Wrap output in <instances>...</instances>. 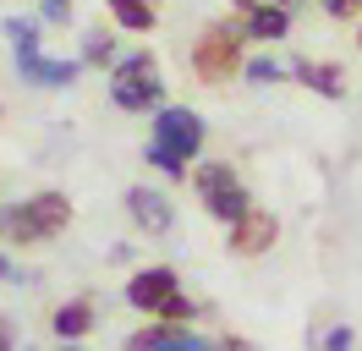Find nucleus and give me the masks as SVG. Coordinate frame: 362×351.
Returning <instances> with one entry per match:
<instances>
[{
  "mask_svg": "<svg viewBox=\"0 0 362 351\" xmlns=\"http://www.w3.org/2000/svg\"><path fill=\"white\" fill-rule=\"evenodd\" d=\"M198 149H204V115L198 110H181V105H165L154 115V137H148L143 159L159 165L165 176H181Z\"/></svg>",
  "mask_w": 362,
  "mask_h": 351,
  "instance_id": "f257e3e1",
  "label": "nucleus"
},
{
  "mask_svg": "<svg viewBox=\"0 0 362 351\" xmlns=\"http://www.w3.org/2000/svg\"><path fill=\"white\" fill-rule=\"evenodd\" d=\"M66 225H71L66 192H33L11 209H0V236L11 241H45V236H61Z\"/></svg>",
  "mask_w": 362,
  "mask_h": 351,
  "instance_id": "f03ea898",
  "label": "nucleus"
},
{
  "mask_svg": "<svg viewBox=\"0 0 362 351\" xmlns=\"http://www.w3.org/2000/svg\"><path fill=\"white\" fill-rule=\"evenodd\" d=\"M192 187H198V197H204V209L220 225H236V219H247L252 214V203H247V187H242V176L230 171V165H204V171L192 176Z\"/></svg>",
  "mask_w": 362,
  "mask_h": 351,
  "instance_id": "7ed1b4c3",
  "label": "nucleus"
},
{
  "mask_svg": "<svg viewBox=\"0 0 362 351\" xmlns=\"http://www.w3.org/2000/svg\"><path fill=\"white\" fill-rule=\"evenodd\" d=\"M110 99L121 110H148L165 99V83L154 77V55H127V61L115 66V77H110Z\"/></svg>",
  "mask_w": 362,
  "mask_h": 351,
  "instance_id": "20e7f679",
  "label": "nucleus"
},
{
  "mask_svg": "<svg viewBox=\"0 0 362 351\" xmlns=\"http://www.w3.org/2000/svg\"><path fill=\"white\" fill-rule=\"evenodd\" d=\"M192 66H198L204 83H226L242 66V33L236 28H204L198 44H192Z\"/></svg>",
  "mask_w": 362,
  "mask_h": 351,
  "instance_id": "39448f33",
  "label": "nucleus"
},
{
  "mask_svg": "<svg viewBox=\"0 0 362 351\" xmlns=\"http://www.w3.org/2000/svg\"><path fill=\"white\" fill-rule=\"evenodd\" d=\"M181 291H176V269H143V275H132L127 280V302L132 307H143V313H165V307L176 302Z\"/></svg>",
  "mask_w": 362,
  "mask_h": 351,
  "instance_id": "423d86ee",
  "label": "nucleus"
},
{
  "mask_svg": "<svg viewBox=\"0 0 362 351\" xmlns=\"http://www.w3.org/2000/svg\"><path fill=\"white\" fill-rule=\"evenodd\" d=\"M274 236H280L274 214L252 209L247 219H236V225H230V253H242V258H258V253H269V247H274Z\"/></svg>",
  "mask_w": 362,
  "mask_h": 351,
  "instance_id": "0eeeda50",
  "label": "nucleus"
},
{
  "mask_svg": "<svg viewBox=\"0 0 362 351\" xmlns=\"http://www.w3.org/2000/svg\"><path fill=\"white\" fill-rule=\"evenodd\" d=\"M127 351H214V346H209L204 335L181 329V324H154V329H137L132 340H127Z\"/></svg>",
  "mask_w": 362,
  "mask_h": 351,
  "instance_id": "6e6552de",
  "label": "nucleus"
},
{
  "mask_svg": "<svg viewBox=\"0 0 362 351\" xmlns=\"http://www.w3.org/2000/svg\"><path fill=\"white\" fill-rule=\"evenodd\" d=\"M127 209H132V219L148 231V236H165L170 219H176V214H170V197L154 192V187H132V192H127Z\"/></svg>",
  "mask_w": 362,
  "mask_h": 351,
  "instance_id": "1a4fd4ad",
  "label": "nucleus"
},
{
  "mask_svg": "<svg viewBox=\"0 0 362 351\" xmlns=\"http://www.w3.org/2000/svg\"><path fill=\"white\" fill-rule=\"evenodd\" d=\"M242 6V33L247 39H286V28H291V17H286V6H274V0H236Z\"/></svg>",
  "mask_w": 362,
  "mask_h": 351,
  "instance_id": "9d476101",
  "label": "nucleus"
},
{
  "mask_svg": "<svg viewBox=\"0 0 362 351\" xmlns=\"http://www.w3.org/2000/svg\"><path fill=\"white\" fill-rule=\"evenodd\" d=\"M17 71H23L28 83H45V88H66L71 77H77V61H45L39 50H28V55H17Z\"/></svg>",
  "mask_w": 362,
  "mask_h": 351,
  "instance_id": "9b49d317",
  "label": "nucleus"
},
{
  "mask_svg": "<svg viewBox=\"0 0 362 351\" xmlns=\"http://www.w3.org/2000/svg\"><path fill=\"white\" fill-rule=\"evenodd\" d=\"M302 83L313 88V93H324V99H340L346 93V77H340V66H324V61H296L291 66Z\"/></svg>",
  "mask_w": 362,
  "mask_h": 351,
  "instance_id": "f8f14e48",
  "label": "nucleus"
},
{
  "mask_svg": "<svg viewBox=\"0 0 362 351\" xmlns=\"http://www.w3.org/2000/svg\"><path fill=\"white\" fill-rule=\"evenodd\" d=\"M49 329H55L61 340H77V335H88V329H93V307L88 302H66L55 318H49Z\"/></svg>",
  "mask_w": 362,
  "mask_h": 351,
  "instance_id": "ddd939ff",
  "label": "nucleus"
},
{
  "mask_svg": "<svg viewBox=\"0 0 362 351\" xmlns=\"http://www.w3.org/2000/svg\"><path fill=\"white\" fill-rule=\"evenodd\" d=\"M110 17L132 33H148L154 28V0H110Z\"/></svg>",
  "mask_w": 362,
  "mask_h": 351,
  "instance_id": "4468645a",
  "label": "nucleus"
},
{
  "mask_svg": "<svg viewBox=\"0 0 362 351\" xmlns=\"http://www.w3.org/2000/svg\"><path fill=\"white\" fill-rule=\"evenodd\" d=\"M280 71H286V66H280V61H269V55H264V61H247V83H274Z\"/></svg>",
  "mask_w": 362,
  "mask_h": 351,
  "instance_id": "2eb2a0df",
  "label": "nucleus"
},
{
  "mask_svg": "<svg viewBox=\"0 0 362 351\" xmlns=\"http://www.w3.org/2000/svg\"><path fill=\"white\" fill-rule=\"evenodd\" d=\"M192 313H198V307L187 302V297H176V302L165 307V313H159V318H165V324H187V318H192Z\"/></svg>",
  "mask_w": 362,
  "mask_h": 351,
  "instance_id": "dca6fc26",
  "label": "nucleus"
},
{
  "mask_svg": "<svg viewBox=\"0 0 362 351\" xmlns=\"http://www.w3.org/2000/svg\"><path fill=\"white\" fill-rule=\"evenodd\" d=\"M83 61H110V39H105V33H93V39L83 44Z\"/></svg>",
  "mask_w": 362,
  "mask_h": 351,
  "instance_id": "f3484780",
  "label": "nucleus"
},
{
  "mask_svg": "<svg viewBox=\"0 0 362 351\" xmlns=\"http://www.w3.org/2000/svg\"><path fill=\"white\" fill-rule=\"evenodd\" d=\"M324 351H351V329H329V335H324Z\"/></svg>",
  "mask_w": 362,
  "mask_h": 351,
  "instance_id": "a211bd4d",
  "label": "nucleus"
},
{
  "mask_svg": "<svg viewBox=\"0 0 362 351\" xmlns=\"http://www.w3.org/2000/svg\"><path fill=\"white\" fill-rule=\"evenodd\" d=\"M357 6H362V0H324V11H329V17H351Z\"/></svg>",
  "mask_w": 362,
  "mask_h": 351,
  "instance_id": "6ab92c4d",
  "label": "nucleus"
},
{
  "mask_svg": "<svg viewBox=\"0 0 362 351\" xmlns=\"http://www.w3.org/2000/svg\"><path fill=\"white\" fill-rule=\"evenodd\" d=\"M45 17L49 22H66V0H45Z\"/></svg>",
  "mask_w": 362,
  "mask_h": 351,
  "instance_id": "aec40b11",
  "label": "nucleus"
},
{
  "mask_svg": "<svg viewBox=\"0 0 362 351\" xmlns=\"http://www.w3.org/2000/svg\"><path fill=\"white\" fill-rule=\"evenodd\" d=\"M0 280H17V263H6V258H0Z\"/></svg>",
  "mask_w": 362,
  "mask_h": 351,
  "instance_id": "412c9836",
  "label": "nucleus"
},
{
  "mask_svg": "<svg viewBox=\"0 0 362 351\" xmlns=\"http://www.w3.org/2000/svg\"><path fill=\"white\" fill-rule=\"evenodd\" d=\"M11 346V324H0V351Z\"/></svg>",
  "mask_w": 362,
  "mask_h": 351,
  "instance_id": "4be33fe9",
  "label": "nucleus"
},
{
  "mask_svg": "<svg viewBox=\"0 0 362 351\" xmlns=\"http://www.w3.org/2000/svg\"><path fill=\"white\" fill-rule=\"evenodd\" d=\"M274 6H286V0H274Z\"/></svg>",
  "mask_w": 362,
  "mask_h": 351,
  "instance_id": "5701e85b",
  "label": "nucleus"
},
{
  "mask_svg": "<svg viewBox=\"0 0 362 351\" xmlns=\"http://www.w3.org/2000/svg\"><path fill=\"white\" fill-rule=\"evenodd\" d=\"M357 44H362V33H357Z\"/></svg>",
  "mask_w": 362,
  "mask_h": 351,
  "instance_id": "b1692460",
  "label": "nucleus"
}]
</instances>
